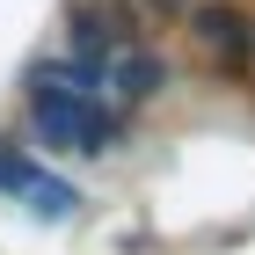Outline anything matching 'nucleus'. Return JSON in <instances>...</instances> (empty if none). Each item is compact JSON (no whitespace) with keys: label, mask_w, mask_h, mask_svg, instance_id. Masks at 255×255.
Wrapping results in <instances>:
<instances>
[{"label":"nucleus","mask_w":255,"mask_h":255,"mask_svg":"<svg viewBox=\"0 0 255 255\" xmlns=\"http://www.w3.org/2000/svg\"><path fill=\"white\" fill-rule=\"evenodd\" d=\"M29 110H37V131L51 146L102 153L117 138V110L95 95V73H80V66H37L29 73Z\"/></svg>","instance_id":"1"},{"label":"nucleus","mask_w":255,"mask_h":255,"mask_svg":"<svg viewBox=\"0 0 255 255\" xmlns=\"http://www.w3.org/2000/svg\"><path fill=\"white\" fill-rule=\"evenodd\" d=\"M0 190H7V197H29V212H44V219H66V212L80 204L66 182H51L37 160L15 153V146H0Z\"/></svg>","instance_id":"2"},{"label":"nucleus","mask_w":255,"mask_h":255,"mask_svg":"<svg viewBox=\"0 0 255 255\" xmlns=\"http://www.w3.org/2000/svg\"><path fill=\"white\" fill-rule=\"evenodd\" d=\"M102 73H110V95H117L124 110H131V102H146V95L160 88V59H153V51H124V59H110Z\"/></svg>","instance_id":"3"}]
</instances>
